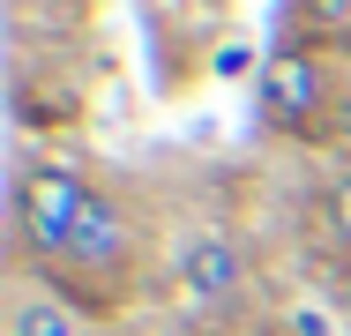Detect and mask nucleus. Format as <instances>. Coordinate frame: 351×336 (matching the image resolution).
Wrapping results in <instances>:
<instances>
[{
  "label": "nucleus",
  "instance_id": "3",
  "mask_svg": "<svg viewBox=\"0 0 351 336\" xmlns=\"http://www.w3.org/2000/svg\"><path fill=\"white\" fill-rule=\"evenodd\" d=\"M165 269H172V284H180L195 307H224V299H239V291L254 284L247 239L224 232V224H187V232L165 247Z\"/></svg>",
  "mask_w": 351,
  "mask_h": 336
},
{
  "label": "nucleus",
  "instance_id": "6",
  "mask_svg": "<svg viewBox=\"0 0 351 336\" xmlns=\"http://www.w3.org/2000/svg\"><path fill=\"white\" fill-rule=\"evenodd\" d=\"M322 217H329V239H337V254L351 262V165L322 187Z\"/></svg>",
  "mask_w": 351,
  "mask_h": 336
},
{
  "label": "nucleus",
  "instance_id": "4",
  "mask_svg": "<svg viewBox=\"0 0 351 336\" xmlns=\"http://www.w3.org/2000/svg\"><path fill=\"white\" fill-rule=\"evenodd\" d=\"M254 97H262V120L284 142H314V134L329 128V67L314 60L306 45L269 53V67L254 75Z\"/></svg>",
  "mask_w": 351,
  "mask_h": 336
},
{
  "label": "nucleus",
  "instance_id": "5",
  "mask_svg": "<svg viewBox=\"0 0 351 336\" xmlns=\"http://www.w3.org/2000/svg\"><path fill=\"white\" fill-rule=\"evenodd\" d=\"M8 336H90V314L53 284H15L8 291Z\"/></svg>",
  "mask_w": 351,
  "mask_h": 336
},
{
  "label": "nucleus",
  "instance_id": "2",
  "mask_svg": "<svg viewBox=\"0 0 351 336\" xmlns=\"http://www.w3.org/2000/svg\"><path fill=\"white\" fill-rule=\"evenodd\" d=\"M97 187L105 180L90 165H75V157H45V165H30L15 180V247H23V262L38 269V276L60 269V254L75 247L82 217L97 202Z\"/></svg>",
  "mask_w": 351,
  "mask_h": 336
},
{
  "label": "nucleus",
  "instance_id": "7",
  "mask_svg": "<svg viewBox=\"0 0 351 336\" xmlns=\"http://www.w3.org/2000/svg\"><path fill=\"white\" fill-rule=\"evenodd\" d=\"M306 38H351V0H291Z\"/></svg>",
  "mask_w": 351,
  "mask_h": 336
},
{
  "label": "nucleus",
  "instance_id": "8",
  "mask_svg": "<svg viewBox=\"0 0 351 336\" xmlns=\"http://www.w3.org/2000/svg\"><path fill=\"white\" fill-rule=\"evenodd\" d=\"M90 8H97V0H23V15H38L45 30H75Z\"/></svg>",
  "mask_w": 351,
  "mask_h": 336
},
{
  "label": "nucleus",
  "instance_id": "1",
  "mask_svg": "<svg viewBox=\"0 0 351 336\" xmlns=\"http://www.w3.org/2000/svg\"><path fill=\"white\" fill-rule=\"evenodd\" d=\"M142 254H149V239H142L135 195L105 180L97 202H90V217H82V232H75V247L60 254V269H53L45 284H53V291H68L75 307H105V299H128Z\"/></svg>",
  "mask_w": 351,
  "mask_h": 336
}]
</instances>
